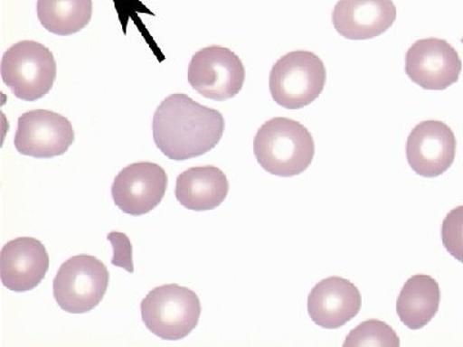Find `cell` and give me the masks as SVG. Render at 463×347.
Returning a JSON list of instances; mask_svg holds the SVG:
<instances>
[{"mask_svg":"<svg viewBox=\"0 0 463 347\" xmlns=\"http://www.w3.org/2000/svg\"><path fill=\"white\" fill-rule=\"evenodd\" d=\"M225 123L218 109L205 108L187 94L175 93L154 115V141L170 160L203 156L223 138Z\"/></svg>","mask_w":463,"mask_h":347,"instance_id":"cell-1","label":"cell"},{"mask_svg":"<svg viewBox=\"0 0 463 347\" xmlns=\"http://www.w3.org/2000/svg\"><path fill=\"white\" fill-rule=\"evenodd\" d=\"M315 154L312 134L292 118H270L254 138V155L259 165L281 178H291L306 172L312 165Z\"/></svg>","mask_w":463,"mask_h":347,"instance_id":"cell-2","label":"cell"},{"mask_svg":"<svg viewBox=\"0 0 463 347\" xmlns=\"http://www.w3.org/2000/svg\"><path fill=\"white\" fill-rule=\"evenodd\" d=\"M142 321L161 340L179 341L196 330L201 303L196 292L170 283L152 289L141 304Z\"/></svg>","mask_w":463,"mask_h":347,"instance_id":"cell-3","label":"cell"},{"mask_svg":"<svg viewBox=\"0 0 463 347\" xmlns=\"http://www.w3.org/2000/svg\"><path fill=\"white\" fill-rule=\"evenodd\" d=\"M327 71L321 58L312 52H289L279 58L269 75L274 102L283 108H307L321 96Z\"/></svg>","mask_w":463,"mask_h":347,"instance_id":"cell-4","label":"cell"},{"mask_svg":"<svg viewBox=\"0 0 463 347\" xmlns=\"http://www.w3.org/2000/svg\"><path fill=\"white\" fill-rule=\"evenodd\" d=\"M3 83L14 96L26 102L43 98L53 88L57 63L53 53L38 42L23 41L3 54Z\"/></svg>","mask_w":463,"mask_h":347,"instance_id":"cell-5","label":"cell"},{"mask_svg":"<svg viewBox=\"0 0 463 347\" xmlns=\"http://www.w3.org/2000/svg\"><path fill=\"white\" fill-rule=\"evenodd\" d=\"M108 267L90 255L70 258L61 265L53 281L58 306L70 314H84L99 305L108 292Z\"/></svg>","mask_w":463,"mask_h":347,"instance_id":"cell-6","label":"cell"},{"mask_svg":"<svg viewBox=\"0 0 463 347\" xmlns=\"http://www.w3.org/2000/svg\"><path fill=\"white\" fill-rule=\"evenodd\" d=\"M242 61L230 48L221 45L203 48L192 57L188 66V83L207 99L234 98L245 84Z\"/></svg>","mask_w":463,"mask_h":347,"instance_id":"cell-7","label":"cell"},{"mask_svg":"<svg viewBox=\"0 0 463 347\" xmlns=\"http://www.w3.org/2000/svg\"><path fill=\"white\" fill-rule=\"evenodd\" d=\"M74 142V127L65 116L50 109H32L18 118L14 147L24 156H62Z\"/></svg>","mask_w":463,"mask_h":347,"instance_id":"cell-8","label":"cell"},{"mask_svg":"<svg viewBox=\"0 0 463 347\" xmlns=\"http://www.w3.org/2000/svg\"><path fill=\"white\" fill-rule=\"evenodd\" d=\"M462 61L447 41L421 39L405 53V74L426 90H444L458 81Z\"/></svg>","mask_w":463,"mask_h":347,"instance_id":"cell-9","label":"cell"},{"mask_svg":"<svg viewBox=\"0 0 463 347\" xmlns=\"http://www.w3.org/2000/svg\"><path fill=\"white\" fill-rule=\"evenodd\" d=\"M167 183L165 170L157 164H132L116 175L111 187L112 200L124 214L146 215L160 205Z\"/></svg>","mask_w":463,"mask_h":347,"instance_id":"cell-10","label":"cell"},{"mask_svg":"<svg viewBox=\"0 0 463 347\" xmlns=\"http://www.w3.org/2000/svg\"><path fill=\"white\" fill-rule=\"evenodd\" d=\"M455 133L441 121L420 123L411 132L405 145L408 164L423 178H437L453 165L456 158Z\"/></svg>","mask_w":463,"mask_h":347,"instance_id":"cell-11","label":"cell"},{"mask_svg":"<svg viewBox=\"0 0 463 347\" xmlns=\"http://www.w3.org/2000/svg\"><path fill=\"white\" fill-rule=\"evenodd\" d=\"M50 270V255L41 240L18 237L0 252V274L5 288L27 292L38 287Z\"/></svg>","mask_w":463,"mask_h":347,"instance_id":"cell-12","label":"cell"},{"mask_svg":"<svg viewBox=\"0 0 463 347\" xmlns=\"http://www.w3.org/2000/svg\"><path fill=\"white\" fill-rule=\"evenodd\" d=\"M397 20L392 0H339L332 23L349 41H370L388 32Z\"/></svg>","mask_w":463,"mask_h":347,"instance_id":"cell-13","label":"cell"},{"mask_svg":"<svg viewBox=\"0 0 463 347\" xmlns=\"http://www.w3.org/2000/svg\"><path fill=\"white\" fill-rule=\"evenodd\" d=\"M362 296L354 283L330 277L317 283L307 297L310 319L326 330H336L361 312Z\"/></svg>","mask_w":463,"mask_h":347,"instance_id":"cell-14","label":"cell"},{"mask_svg":"<svg viewBox=\"0 0 463 347\" xmlns=\"http://www.w3.org/2000/svg\"><path fill=\"white\" fill-rule=\"evenodd\" d=\"M230 192L227 175L216 166H194L176 178L175 199L192 211H209L221 206Z\"/></svg>","mask_w":463,"mask_h":347,"instance_id":"cell-15","label":"cell"},{"mask_svg":"<svg viewBox=\"0 0 463 347\" xmlns=\"http://www.w3.org/2000/svg\"><path fill=\"white\" fill-rule=\"evenodd\" d=\"M439 305V283L430 276L417 274L408 279L402 288L397 300V314L410 330H421L437 315Z\"/></svg>","mask_w":463,"mask_h":347,"instance_id":"cell-16","label":"cell"},{"mask_svg":"<svg viewBox=\"0 0 463 347\" xmlns=\"http://www.w3.org/2000/svg\"><path fill=\"white\" fill-rule=\"evenodd\" d=\"M36 9L45 30L69 36L81 32L90 23L93 0H38Z\"/></svg>","mask_w":463,"mask_h":347,"instance_id":"cell-17","label":"cell"},{"mask_svg":"<svg viewBox=\"0 0 463 347\" xmlns=\"http://www.w3.org/2000/svg\"><path fill=\"white\" fill-rule=\"evenodd\" d=\"M399 347L397 332L385 322L370 319L364 322L346 336L344 347Z\"/></svg>","mask_w":463,"mask_h":347,"instance_id":"cell-18","label":"cell"},{"mask_svg":"<svg viewBox=\"0 0 463 347\" xmlns=\"http://www.w3.org/2000/svg\"><path fill=\"white\" fill-rule=\"evenodd\" d=\"M441 240L447 251L463 263V206L448 212L441 225Z\"/></svg>","mask_w":463,"mask_h":347,"instance_id":"cell-19","label":"cell"},{"mask_svg":"<svg viewBox=\"0 0 463 347\" xmlns=\"http://www.w3.org/2000/svg\"><path fill=\"white\" fill-rule=\"evenodd\" d=\"M108 239L112 243V246H114L112 264L116 265V267H123L127 272L133 273L132 243H130L127 234L112 231V233L109 234Z\"/></svg>","mask_w":463,"mask_h":347,"instance_id":"cell-20","label":"cell"},{"mask_svg":"<svg viewBox=\"0 0 463 347\" xmlns=\"http://www.w3.org/2000/svg\"><path fill=\"white\" fill-rule=\"evenodd\" d=\"M462 42H463V38H462Z\"/></svg>","mask_w":463,"mask_h":347,"instance_id":"cell-21","label":"cell"}]
</instances>
